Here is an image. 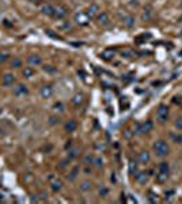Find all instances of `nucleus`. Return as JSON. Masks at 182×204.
<instances>
[{
	"label": "nucleus",
	"instance_id": "nucleus-1",
	"mask_svg": "<svg viewBox=\"0 0 182 204\" xmlns=\"http://www.w3.org/2000/svg\"><path fill=\"white\" fill-rule=\"evenodd\" d=\"M154 151L158 156H166L170 151V148L165 140H158L156 143H154Z\"/></svg>",
	"mask_w": 182,
	"mask_h": 204
},
{
	"label": "nucleus",
	"instance_id": "nucleus-2",
	"mask_svg": "<svg viewBox=\"0 0 182 204\" xmlns=\"http://www.w3.org/2000/svg\"><path fill=\"white\" fill-rule=\"evenodd\" d=\"M74 21L76 22V23L79 25V26H87V25L90 23L91 18L89 17V14H87V12L80 11V12H76V14H75Z\"/></svg>",
	"mask_w": 182,
	"mask_h": 204
},
{
	"label": "nucleus",
	"instance_id": "nucleus-3",
	"mask_svg": "<svg viewBox=\"0 0 182 204\" xmlns=\"http://www.w3.org/2000/svg\"><path fill=\"white\" fill-rule=\"evenodd\" d=\"M152 128H154V122L151 120H146V122L137 125L136 131H133V132H136V133H148L150 131H152Z\"/></svg>",
	"mask_w": 182,
	"mask_h": 204
},
{
	"label": "nucleus",
	"instance_id": "nucleus-4",
	"mask_svg": "<svg viewBox=\"0 0 182 204\" xmlns=\"http://www.w3.org/2000/svg\"><path fill=\"white\" fill-rule=\"evenodd\" d=\"M49 185L53 192H59L63 188V181L56 175H49Z\"/></svg>",
	"mask_w": 182,
	"mask_h": 204
},
{
	"label": "nucleus",
	"instance_id": "nucleus-5",
	"mask_svg": "<svg viewBox=\"0 0 182 204\" xmlns=\"http://www.w3.org/2000/svg\"><path fill=\"white\" fill-rule=\"evenodd\" d=\"M167 116H169V108L166 105H159L158 110H156V117H158V120L161 122H165L167 120Z\"/></svg>",
	"mask_w": 182,
	"mask_h": 204
},
{
	"label": "nucleus",
	"instance_id": "nucleus-6",
	"mask_svg": "<svg viewBox=\"0 0 182 204\" xmlns=\"http://www.w3.org/2000/svg\"><path fill=\"white\" fill-rule=\"evenodd\" d=\"M67 15H68L67 7H64L63 4H59L55 7V17L53 18H56V19H64Z\"/></svg>",
	"mask_w": 182,
	"mask_h": 204
},
{
	"label": "nucleus",
	"instance_id": "nucleus-7",
	"mask_svg": "<svg viewBox=\"0 0 182 204\" xmlns=\"http://www.w3.org/2000/svg\"><path fill=\"white\" fill-rule=\"evenodd\" d=\"M12 91H14V94L17 97H23V95H26V94H29V89H27V86H25L23 83H19L14 87Z\"/></svg>",
	"mask_w": 182,
	"mask_h": 204
},
{
	"label": "nucleus",
	"instance_id": "nucleus-8",
	"mask_svg": "<svg viewBox=\"0 0 182 204\" xmlns=\"http://www.w3.org/2000/svg\"><path fill=\"white\" fill-rule=\"evenodd\" d=\"M27 64L30 65V67H36V65H41V63H42V59H41L40 55H29L27 56Z\"/></svg>",
	"mask_w": 182,
	"mask_h": 204
},
{
	"label": "nucleus",
	"instance_id": "nucleus-9",
	"mask_svg": "<svg viewBox=\"0 0 182 204\" xmlns=\"http://www.w3.org/2000/svg\"><path fill=\"white\" fill-rule=\"evenodd\" d=\"M40 94H41L42 98H51V97L53 95V87L51 86V84H45V86L41 87Z\"/></svg>",
	"mask_w": 182,
	"mask_h": 204
},
{
	"label": "nucleus",
	"instance_id": "nucleus-10",
	"mask_svg": "<svg viewBox=\"0 0 182 204\" xmlns=\"http://www.w3.org/2000/svg\"><path fill=\"white\" fill-rule=\"evenodd\" d=\"M150 159H151V156H150V152L148 151H140L137 154V162L140 163V165H146V163L150 162Z\"/></svg>",
	"mask_w": 182,
	"mask_h": 204
},
{
	"label": "nucleus",
	"instance_id": "nucleus-11",
	"mask_svg": "<svg viewBox=\"0 0 182 204\" xmlns=\"http://www.w3.org/2000/svg\"><path fill=\"white\" fill-rule=\"evenodd\" d=\"M15 83V76L12 74H4L3 75V86L10 87Z\"/></svg>",
	"mask_w": 182,
	"mask_h": 204
},
{
	"label": "nucleus",
	"instance_id": "nucleus-12",
	"mask_svg": "<svg viewBox=\"0 0 182 204\" xmlns=\"http://www.w3.org/2000/svg\"><path fill=\"white\" fill-rule=\"evenodd\" d=\"M76 128H78V122L75 120H68L64 124V129L67 132H74V131H76Z\"/></svg>",
	"mask_w": 182,
	"mask_h": 204
},
{
	"label": "nucleus",
	"instance_id": "nucleus-13",
	"mask_svg": "<svg viewBox=\"0 0 182 204\" xmlns=\"http://www.w3.org/2000/svg\"><path fill=\"white\" fill-rule=\"evenodd\" d=\"M135 180H136L139 184L144 185V184L147 183V180H148V177L146 175L144 171H136V173H135Z\"/></svg>",
	"mask_w": 182,
	"mask_h": 204
},
{
	"label": "nucleus",
	"instance_id": "nucleus-14",
	"mask_svg": "<svg viewBox=\"0 0 182 204\" xmlns=\"http://www.w3.org/2000/svg\"><path fill=\"white\" fill-rule=\"evenodd\" d=\"M98 11H99L98 4L93 3V4H91L89 8H87V11H86V12L89 14V17H90V18H93V17H95V15H98Z\"/></svg>",
	"mask_w": 182,
	"mask_h": 204
},
{
	"label": "nucleus",
	"instance_id": "nucleus-15",
	"mask_svg": "<svg viewBox=\"0 0 182 204\" xmlns=\"http://www.w3.org/2000/svg\"><path fill=\"white\" fill-rule=\"evenodd\" d=\"M97 22L99 25H108L109 23V15L106 12H101V14L97 15Z\"/></svg>",
	"mask_w": 182,
	"mask_h": 204
},
{
	"label": "nucleus",
	"instance_id": "nucleus-16",
	"mask_svg": "<svg viewBox=\"0 0 182 204\" xmlns=\"http://www.w3.org/2000/svg\"><path fill=\"white\" fill-rule=\"evenodd\" d=\"M42 14L48 15V17H55V7L51 4H45L42 7Z\"/></svg>",
	"mask_w": 182,
	"mask_h": 204
},
{
	"label": "nucleus",
	"instance_id": "nucleus-17",
	"mask_svg": "<svg viewBox=\"0 0 182 204\" xmlns=\"http://www.w3.org/2000/svg\"><path fill=\"white\" fill-rule=\"evenodd\" d=\"M71 102H72V105H75V106H80V103L83 102V94H82V93L75 94V95L72 97Z\"/></svg>",
	"mask_w": 182,
	"mask_h": 204
},
{
	"label": "nucleus",
	"instance_id": "nucleus-18",
	"mask_svg": "<svg viewBox=\"0 0 182 204\" xmlns=\"http://www.w3.org/2000/svg\"><path fill=\"white\" fill-rule=\"evenodd\" d=\"M158 170L162 171V173H167L169 174V171H170V165H169L167 162H161V163H159V166H158Z\"/></svg>",
	"mask_w": 182,
	"mask_h": 204
},
{
	"label": "nucleus",
	"instance_id": "nucleus-19",
	"mask_svg": "<svg viewBox=\"0 0 182 204\" xmlns=\"http://www.w3.org/2000/svg\"><path fill=\"white\" fill-rule=\"evenodd\" d=\"M169 178V174L167 173H162V171H158V174H156V181H158L159 184H163L166 183Z\"/></svg>",
	"mask_w": 182,
	"mask_h": 204
},
{
	"label": "nucleus",
	"instance_id": "nucleus-20",
	"mask_svg": "<svg viewBox=\"0 0 182 204\" xmlns=\"http://www.w3.org/2000/svg\"><path fill=\"white\" fill-rule=\"evenodd\" d=\"M91 187H93L91 181L86 180V181H83V183L80 184V191H83V192H89V191L91 189Z\"/></svg>",
	"mask_w": 182,
	"mask_h": 204
},
{
	"label": "nucleus",
	"instance_id": "nucleus-21",
	"mask_svg": "<svg viewBox=\"0 0 182 204\" xmlns=\"http://www.w3.org/2000/svg\"><path fill=\"white\" fill-rule=\"evenodd\" d=\"M124 25L127 27H132L135 25V18L132 17V15H128V17L124 18Z\"/></svg>",
	"mask_w": 182,
	"mask_h": 204
},
{
	"label": "nucleus",
	"instance_id": "nucleus-22",
	"mask_svg": "<svg viewBox=\"0 0 182 204\" xmlns=\"http://www.w3.org/2000/svg\"><path fill=\"white\" fill-rule=\"evenodd\" d=\"M78 173H79V167H74L72 170L70 171V174H68V180L70 181H74L75 178L78 177Z\"/></svg>",
	"mask_w": 182,
	"mask_h": 204
},
{
	"label": "nucleus",
	"instance_id": "nucleus-23",
	"mask_svg": "<svg viewBox=\"0 0 182 204\" xmlns=\"http://www.w3.org/2000/svg\"><path fill=\"white\" fill-rule=\"evenodd\" d=\"M33 74H34V70H33V67H30V65H27V67L23 70V76L25 78H31Z\"/></svg>",
	"mask_w": 182,
	"mask_h": 204
},
{
	"label": "nucleus",
	"instance_id": "nucleus-24",
	"mask_svg": "<svg viewBox=\"0 0 182 204\" xmlns=\"http://www.w3.org/2000/svg\"><path fill=\"white\" fill-rule=\"evenodd\" d=\"M22 67V60L19 57H17V59H14V60L11 61V68H15V70H18V68H21Z\"/></svg>",
	"mask_w": 182,
	"mask_h": 204
},
{
	"label": "nucleus",
	"instance_id": "nucleus-25",
	"mask_svg": "<svg viewBox=\"0 0 182 204\" xmlns=\"http://www.w3.org/2000/svg\"><path fill=\"white\" fill-rule=\"evenodd\" d=\"M93 166L94 167H97V169H101L102 166H103V159L102 158H94V161H93Z\"/></svg>",
	"mask_w": 182,
	"mask_h": 204
},
{
	"label": "nucleus",
	"instance_id": "nucleus-26",
	"mask_svg": "<svg viewBox=\"0 0 182 204\" xmlns=\"http://www.w3.org/2000/svg\"><path fill=\"white\" fill-rule=\"evenodd\" d=\"M79 155V148H72V150H70V152H68V159H74V158H76V156Z\"/></svg>",
	"mask_w": 182,
	"mask_h": 204
},
{
	"label": "nucleus",
	"instance_id": "nucleus-27",
	"mask_svg": "<svg viewBox=\"0 0 182 204\" xmlns=\"http://www.w3.org/2000/svg\"><path fill=\"white\" fill-rule=\"evenodd\" d=\"M93 161H94V156L91 155V154H86L83 158V162L86 163V165H93Z\"/></svg>",
	"mask_w": 182,
	"mask_h": 204
},
{
	"label": "nucleus",
	"instance_id": "nucleus-28",
	"mask_svg": "<svg viewBox=\"0 0 182 204\" xmlns=\"http://www.w3.org/2000/svg\"><path fill=\"white\" fill-rule=\"evenodd\" d=\"M98 192H99V196H101V197H105V196H108V193H109V189H108V188L105 187V185H102V187H99Z\"/></svg>",
	"mask_w": 182,
	"mask_h": 204
},
{
	"label": "nucleus",
	"instance_id": "nucleus-29",
	"mask_svg": "<svg viewBox=\"0 0 182 204\" xmlns=\"http://www.w3.org/2000/svg\"><path fill=\"white\" fill-rule=\"evenodd\" d=\"M171 139L174 143H182V135L180 133H171Z\"/></svg>",
	"mask_w": 182,
	"mask_h": 204
},
{
	"label": "nucleus",
	"instance_id": "nucleus-30",
	"mask_svg": "<svg viewBox=\"0 0 182 204\" xmlns=\"http://www.w3.org/2000/svg\"><path fill=\"white\" fill-rule=\"evenodd\" d=\"M53 108H55L56 112H64V105H63V102H56L55 105H53Z\"/></svg>",
	"mask_w": 182,
	"mask_h": 204
},
{
	"label": "nucleus",
	"instance_id": "nucleus-31",
	"mask_svg": "<svg viewBox=\"0 0 182 204\" xmlns=\"http://www.w3.org/2000/svg\"><path fill=\"white\" fill-rule=\"evenodd\" d=\"M174 125H175V128L177 129H180V131H182V117H178L177 120H175V122H174Z\"/></svg>",
	"mask_w": 182,
	"mask_h": 204
},
{
	"label": "nucleus",
	"instance_id": "nucleus-32",
	"mask_svg": "<svg viewBox=\"0 0 182 204\" xmlns=\"http://www.w3.org/2000/svg\"><path fill=\"white\" fill-rule=\"evenodd\" d=\"M8 59V53L7 52H0V63H4Z\"/></svg>",
	"mask_w": 182,
	"mask_h": 204
},
{
	"label": "nucleus",
	"instance_id": "nucleus-33",
	"mask_svg": "<svg viewBox=\"0 0 182 204\" xmlns=\"http://www.w3.org/2000/svg\"><path fill=\"white\" fill-rule=\"evenodd\" d=\"M57 120H59L57 117H55V116H52V117L49 118V122H51L52 125H55V124H57Z\"/></svg>",
	"mask_w": 182,
	"mask_h": 204
},
{
	"label": "nucleus",
	"instance_id": "nucleus-34",
	"mask_svg": "<svg viewBox=\"0 0 182 204\" xmlns=\"http://www.w3.org/2000/svg\"><path fill=\"white\" fill-rule=\"evenodd\" d=\"M46 33H48V36H51L52 38H59V36H56L55 31H52V30H46Z\"/></svg>",
	"mask_w": 182,
	"mask_h": 204
},
{
	"label": "nucleus",
	"instance_id": "nucleus-35",
	"mask_svg": "<svg viewBox=\"0 0 182 204\" xmlns=\"http://www.w3.org/2000/svg\"><path fill=\"white\" fill-rule=\"evenodd\" d=\"M132 133H135V132H131L129 129H125V131H124V136L128 137V139H129V137L132 136Z\"/></svg>",
	"mask_w": 182,
	"mask_h": 204
},
{
	"label": "nucleus",
	"instance_id": "nucleus-36",
	"mask_svg": "<svg viewBox=\"0 0 182 204\" xmlns=\"http://www.w3.org/2000/svg\"><path fill=\"white\" fill-rule=\"evenodd\" d=\"M129 53H131V51H122V57H124V56H125V57H127V59H131V55H129Z\"/></svg>",
	"mask_w": 182,
	"mask_h": 204
},
{
	"label": "nucleus",
	"instance_id": "nucleus-37",
	"mask_svg": "<svg viewBox=\"0 0 182 204\" xmlns=\"http://www.w3.org/2000/svg\"><path fill=\"white\" fill-rule=\"evenodd\" d=\"M41 197H42V200L45 202V200H48V196H46V192H42L41 193Z\"/></svg>",
	"mask_w": 182,
	"mask_h": 204
},
{
	"label": "nucleus",
	"instance_id": "nucleus-38",
	"mask_svg": "<svg viewBox=\"0 0 182 204\" xmlns=\"http://www.w3.org/2000/svg\"><path fill=\"white\" fill-rule=\"evenodd\" d=\"M29 2H31V3H34V4H40L42 0H29Z\"/></svg>",
	"mask_w": 182,
	"mask_h": 204
},
{
	"label": "nucleus",
	"instance_id": "nucleus-39",
	"mask_svg": "<svg viewBox=\"0 0 182 204\" xmlns=\"http://www.w3.org/2000/svg\"><path fill=\"white\" fill-rule=\"evenodd\" d=\"M180 7H181V8H182V2H181V3H180Z\"/></svg>",
	"mask_w": 182,
	"mask_h": 204
}]
</instances>
